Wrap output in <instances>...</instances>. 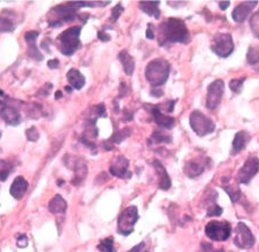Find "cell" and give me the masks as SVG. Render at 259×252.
<instances>
[{"label":"cell","mask_w":259,"mask_h":252,"mask_svg":"<svg viewBox=\"0 0 259 252\" xmlns=\"http://www.w3.org/2000/svg\"><path fill=\"white\" fill-rule=\"evenodd\" d=\"M189 31L185 23L180 19L169 17L159 26V40L160 45L165 43H188Z\"/></svg>","instance_id":"1"},{"label":"cell","mask_w":259,"mask_h":252,"mask_svg":"<svg viewBox=\"0 0 259 252\" xmlns=\"http://www.w3.org/2000/svg\"><path fill=\"white\" fill-rule=\"evenodd\" d=\"M169 68V62L165 59H154L148 62L145 68V77L152 88H158L165 84L168 79Z\"/></svg>","instance_id":"2"},{"label":"cell","mask_w":259,"mask_h":252,"mask_svg":"<svg viewBox=\"0 0 259 252\" xmlns=\"http://www.w3.org/2000/svg\"><path fill=\"white\" fill-rule=\"evenodd\" d=\"M77 9L72 1L53 7L47 15L48 26L60 27L64 23L73 22L77 17Z\"/></svg>","instance_id":"3"},{"label":"cell","mask_w":259,"mask_h":252,"mask_svg":"<svg viewBox=\"0 0 259 252\" xmlns=\"http://www.w3.org/2000/svg\"><path fill=\"white\" fill-rule=\"evenodd\" d=\"M79 35H81V27H72L59 35L57 38V45L62 54L71 57L75 53V51H77L79 45H81Z\"/></svg>","instance_id":"4"},{"label":"cell","mask_w":259,"mask_h":252,"mask_svg":"<svg viewBox=\"0 0 259 252\" xmlns=\"http://www.w3.org/2000/svg\"><path fill=\"white\" fill-rule=\"evenodd\" d=\"M12 99L0 90V117L10 126H17L21 123V114L19 109L13 105Z\"/></svg>","instance_id":"5"},{"label":"cell","mask_w":259,"mask_h":252,"mask_svg":"<svg viewBox=\"0 0 259 252\" xmlns=\"http://www.w3.org/2000/svg\"><path fill=\"white\" fill-rule=\"evenodd\" d=\"M190 127L192 128V130L198 135V136L203 137L206 135L212 134L214 129H216V124L210 117L204 115L203 113H200L199 110H193L190 114Z\"/></svg>","instance_id":"6"},{"label":"cell","mask_w":259,"mask_h":252,"mask_svg":"<svg viewBox=\"0 0 259 252\" xmlns=\"http://www.w3.org/2000/svg\"><path fill=\"white\" fill-rule=\"evenodd\" d=\"M138 211L136 206H129L123 211L117 219V233L128 236L134 231V226L138 220Z\"/></svg>","instance_id":"7"},{"label":"cell","mask_w":259,"mask_h":252,"mask_svg":"<svg viewBox=\"0 0 259 252\" xmlns=\"http://www.w3.org/2000/svg\"><path fill=\"white\" fill-rule=\"evenodd\" d=\"M205 234L211 241L223 242L231 235V227L227 221H211L206 224Z\"/></svg>","instance_id":"8"},{"label":"cell","mask_w":259,"mask_h":252,"mask_svg":"<svg viewBox=\"0 0 259 252\" xmlns=\"http://www.w3.org/2000/svg\"><path fill=\"white\" fill-rule=\"evenodd\" d=\"M211 48L220 58H227L233 53L234 43L229 34H217L213 38Z\"/></svg>","instance_id":"9"},{"label":"cell","mask_w":259,"mask_h":252,"mask_svg":"<svg viewBox=\"0 0 259 252\" xmlns=\"http://www.w3.org/2000/svg\"><path fill=\"white\" fill-rule=\"evenodd\" d=\"M255 236L252 235L250 228L244 222H238L234 235V243L240 249H251L255 245Z\"/></svg>","instance_id":"10"},{"label":"cell","mask_w":259,"mask_h":252,"mask_svg":"<svg viewBox=\"0 0 259 252\" xmlns=\"http://www.w3.org/2000/svg\"><path fill=\"white\" fill-rule=\"evenodd\" d=\"M259 172V159L257 157H249L244 165L238 171L236 178L238 183L247 184Z\"/></svg>","instance_id":"11"},{"label":"cell","mask_w":259,"mask_h":252,"mask_svg":"<svg viewBox=\"0 0 259 252\" xmlns=\"http://www.w3.org/2000/svg\"><path fill=\"white\" fill-rule=\"evenodd\" d=\"M223 81L221 79H217L211 83L207 88V96H206V107L209 109L217 108L221 102L223 95Z\"/></svg>","instance_id":"12"},{"label":"cell","mask_w":259,"mask_h":252,"mask_svg":"<svg viewBox=\"0 0 259 252\" xmlns=\"http://www.w3.org/2000/svg\"><path fill=\"white\" fill-rule=\"evenodd\" d=\"M65 158L66 160H67V165L71 168L74 169L75 172V179L73 180V184H79V183L85 179L86 174H88V168H86L85 161L78 157L69 158V155H67V157Z\"/></svg>","instance_id":"13"},{"label":"cell","mask_w":259,"mask_h":252,"mask_svg":"<svg viewBox=\"0 0 259 252\" xmlns=\"http://www.w3.org/2000/svg\"><path fill=\"white\" fill-rule=\"evenodd\" d=\"M210 162L209 158L205 157H197L193 158L188 162H185V174L188 178H197L200 174H203V172L205 171L206 165Z\"/></svg>","instance_id":"14"},{"label":"cell","mask_w":259,"mask_h":252,"mask_svg":"<svg viewBox=\"0 0 259 252\" xmlns=\"http://www.w3.org/2000/svg\"><path fill=\"white\" fill-rule=\"evenodd\" d=\"M128 167H129V160L122 157V155H120V157H116L115 160L112 162L110 172L115 178L129 179L131 178V173L128 171Z\"/></svg>","instance_id":"15"},{"label":"cell","mask_w":259,"mask_h":252,"mask_svg":"<svg viewBox=\"0 0 259 252\" xmlns=\"http://www.w3.org/2000/svg\"><path fill=\"white\" fill-rule=\"evenodd\" d=\"M150 108V113L152 117H153L154 122L158 124L161 129L169 130L172 129L173 126L175 124V119L172 116H168L167 114H164L159 109L158 106H148Z\"/></svg>","instance_id":"16"},{"label":"cell","mask_w":259,"mask_h":252,"mask_svg":"<svg viewBox=\"0 0 259 252\" xmlns=\"http://www.w3.org/2000/svg\"><path fill=\"white\" fill-rule=\"evenodd\" d=\"M39 36V31H28V33L24 35V39H26L28 44V54H29L30 58L35 59L37 61L43 60V54L38 51V48L36 46V39Z\"/></svg>","instance_id":"17"},{"label":"cell","mask_w":259,"mask_h":252,"mask_svg":"<svg viewBox=\"0 0 259 252\" xmlns=\"http://www.w3.org/2000/svg\"><path fill=\"white\" fill-rule=\"evenodd\" d=\"M257 3H258L257 1H244L235 7V9L233 10V14H231L235 22L237 23L243 22V21L249 16V14L251 13L252 8L257 6Z\"/></svg>","instance_id":"18"},{"label":"cell","mask_w":259,"mask_h":252,"mask_svg":"<svg viewBox=\"0 0 259 252\" xmlns=\"http://www.w3.org/2000/svg\"><path fill=\"white\" fill-rule=\"evenodd\" d=\"M28 186H29V184H28L27 180L22 178V176H17L13 181L12 185H10V195L15 199H21L24 196V193L27 192Z\"/></svg>","instance_id":"19"},{"label":"cell","mask_w":259,"mask_h":252,"mask_svg":"<svg viewBox=\"0 0 259 252\" xmlns=\"http://www.w3.org/2000/svg\"><path fill=\"white\" fill-rule=\"evenodd\" d=\"M250 134L248 131H238V133L235 135L234 141H233V150H231V153L236 154L238 152H241L242 150H244V147L247 146L249 142H250Z\"/></svg>","instance_id":"20"},{"label":"cell","mask_w":259,"mask_h":252,"mask_svg":"<svg viewBox=\"0 0 259 252\" xmlns=\"http://www.w3.org/2000/svg\"><path fill=\"white\" fill-rule=\"evenodd\" d=\"M153 166L159 175V188H160L161 190H168L172 185V182H171V179H169V176H168V173L166 172L165 167L162 166V164L159 160H154Z\"/></svg>","instance_id":"21"},{"label":"cell","mask_w":259,"mask_h":252,"mask_svg":"<svg viewBox=\"0 0 259 252\" xmlns=\"http://www.w3.org/2000/svg\"><path fill=\"white\" fill-rule=\"evenodd\" d=\"M67 79L72 88L75 90H81L85 84V77L75 68L69 69L67 72Z\"/></svg>","instance_id":"22"},{"label":"cell","mask_w":259,"mask_h":252,"mask_svg":"<svg viewBox=\"0 0 259 252\" xmlns=\"http://www.w3.org/2000/svg\"><path fill=\"white\" fill-rule=\"evenodd\" d=\"M67 210V202L60 195H55L48 203V211L51 213H65Z\"/></svg>","instance_id":"23"},{"label":"cell","mask_w":259,"mask_h":252,"mask_svg":"<svg viewBox=\"0 0 259 252\" xmlns=\"http://www.w3.org/2000/svg\"><path fill=\"white\" fill-rule=\"evenodd\" d=\"M159 5H160V1H141L140 8L143 10L145 14H148V15L154 16L155 19H159V17H160Z\"/></svg>","instance_id":"24"},{"label":"cell","mask_w":259,"mask_h":252,"mask_svg":"<svg viewBox=\"0 0 259 252\" xmlns=\"http://www.w3.org/2000/svg\"><path fill=\"white\" fill-rule=\"evenodd\" d=\"M119 60L123 66V71L127 75H133L135 69L134 58L127 51H121L119 53Z\"/></svg>","instance_id":"25"},{"label":"cell","mask_w":259,"mask_h":252,"mask_svg":"<svg viewBox=\"0 0 259 252\" xmlns=\"http://www.w3.org/2000/svg\"><path fill=\"white\" fill-rule=\"evenodd\" d=\"M221 186H222V188L224 189V191H226L228 195H229L231 202L233 203H236L237 200L241 198V195H242L241 190L237 188V185L230 184L229 178H227V176L222 179V185Z\"/></svg>","instance_id":"26"},{"label":"cell","mask_w":259,"mask_h":252,"mask_svg":"<svg viewBox=\"0 0 259 252\" xmlns=\"http://www.w3.org/2000/svg\"><path fill=\"white\" fill-rule=\"evenodd\" d=\"M150 143H171L172 142V136L171 135H167L165 129L160 130H155L152 136L150 137Z\"/></svg>","instance_id":"27"},{"label":"cell","mask_w":259,"mask_h":252,"mask_svg":"<svg viewBox=\"0 0 259 252\" xmlns=\"http://www.w3.org/2000/svg\"><path fill=\"white\" fill-rule=\"evenodd\" d=\"M15 29V23L10 19V16L6 17L5 15L0 16V31L1 33H12Z\"/></svg>","instance_id":"28"},{"label":"cell","mask_w":259,"mask_h":252,"mask_svg":"<svg viewBox=\"0 0 259 252\" xmlns=\"http://www.w3.org/2000/svg\"><path fill=\"white\" fill-rule=\"evenodd\" d=\"M13 171V166L10 164V161L8 160H1L0 159V180L1 181H6L7 178H8L9 173Z\"/></svg>","instance_id":"29"},{"label":"cell","mask_w":259,"mask_h":252,"mask_svg":"<svg viewBox=\"0 0 259 252\" xmlns=\"http://www.w3.org/2000/svg\"><path fill=\"white\" fill-rule=\"evenodd\" d=\"M97 248L102 252H116L115 248H114L113 237H107L105 240H102Z\"/></svg>","instance_id":"30"},{"label":"cell","mask_w":259,"mask_h":252,"mask_svg":"<svg viewBox=\"0 0 259 252\" xmlns=\"http://www.w3.org/2000/svg\"><path fill=\"white\" fill-rule=\"evenodd\" d=\"M129 135H130V129H128V128H126V129H123V130H121V131H116V133H114L113 136L110 138L109 143L119 144L122 141L126 140V138L129 136Z\"/></svg>","instance_id":"31"},{"label":"cell","mask_w":259,"mask_h":252,"mask_svg":"<svg viewBox=\"0 0 259 252\" xmlns=\"http://www.w3.org/2000/svg\"><path fill=\"white\" fill-rule=\"evenodd\" d=\"M247 60L250 65H256L259 62V48L251 46L249 47L248 54H247Z\"/></svg>","instance_id":"32"},{"label":"cell","mask_w":259,"mask_h":252,"mask_svg":"<svg viewBox=\"0 0 259 252\" xmlns=\"http://www.w3.org/2000/svg\"><path fill=\"white\" fill-rule=\"evenodd\" d=\"M250 27L252 33L255 34L256 37L259 38V10L256 12L250 19Z\"/></svg>","instance_id":"33"},{"label":"cell","mask_w":259,"mask_h":252,"mask_svg":"<svg viewBox=\"0 0 259 252\" xmlns=\"http://www.w3.org/2000/svg\"><path fill=\"white\" fill-rule=\"evenodd\" d=\"M244 81H245V77L231 79V81L229 82V88H230L231 91L235 92V93L240 92L242 85H243V83H244Z\"/></svg>","instance_id":"34"},{"label":"cell","mask_w":259,"mask_h":252,"mask_svg":"<svg viewBox=\"0 0 259 252\" xmlns=\"http://www.w3.org/2000/svg\"><path fill=\"white\" fill-rule=\"evenodd\" d=\"M206 212H207V216H221V213H222V209H221V207L216 203L213 204V205L207 207Z\"/></svg>","instance_id":"35"},{"label":"cell","mask_w":259,"mask_h":252,"mask_svg":"<svg viewBox=\"0 0 259 252\" xmlns=\"http://www.w3.org/2000/svg\"><path fill=\"white\" fill-rule=\"evenodd\" d=\"M123 12V6L121 3H117L115 7L112 9V15H111V22H115V21L119 19V16Z\"/></svg>","instance_id":"36"},{"label":"cell","mask_w":259,"mask_h":252,"mask_svg":"<svg viewBox=\"0 0 259 252\" xmlns=\"http://www.w3.org/2000/svg\"><path fill=\"white\" fill-rule=\"evenodd\" d=\"M26 135L28 141H31V142H36L38 138H39V133H38V130L35 127H30L29 129H27Z\"/></svg>","instance_id":"37"},{"label":"cell","mask_w":259,"mask_h":252,"mask_svg":"<svg viewBox=\"0 0 259 252\" xmlns=\"http://www.w3.org/2000/svg\"><path fill=\"white\" fill-rule=\"evenodd\" d=\"M200 252H223V250L222 249H218V250H216L211 243L202 242V244H200Z\"/></svg>","instance_id":"38"},{"label":"cell","mask_w":259,"mask_h":252,"mask_svg":"<svg viewBox=\"0 0 259 252\" xmlns=\"http://www.w3.org/2000/svg\"><path fill=\"white\" fill-rule=\"evenodd\" d=\"M16 245L19 248H26L28 245V237L26 235H20L19 238H17V242H16Z\"/></svg>","instance_id":"39"},{"label":"cell","mask_w":259,"mask_h":252,"mask_svg":"<svg viewBox=\"0 0 259 252\" xmlns=\"http://www.w3.org/2000/svg\"><path fill=\"white\" fill-rule=\"evenodd\" d=\"M154 27H153V24L150 23L148 26V29H147V38L148 39H153L154 38Z\"/></svg>","instance_id":"40"},{"label":"cell","mask_w":259,"mask_h":252,"mask_svg":"<svg viewBox=\"0 0 259 252\" xmlns=\"http://www.w3.org/2000/svg\"><path fill=\"white\" fill-rule=\"evenodd\" d=\"M98 38L100 40H103V41H109L110 40V35H107L105 33V29H103V30H100L99 33H98Z\"/></svg>","instance_id":"41"},{"label":"cell","mask_w":259,"mask_h":252,"mask_svg":"<svg viewBox=\"0 0 259 252\" xmlns=\"http://www.w3.org/2000/svg\"><path fill=\"white\" fill-rule=\"evenodd\" d=\"M47 66H48V68H51V69L58 68L59 67V60H57V59H52V60L47 62Z\"/></svg>","instance_id":"42"},{"label":"cell","mask_w":259,"mask_h":252,"mask_svg":"<svg viewBox=\"0 0 259 252\" xmlns=\"http://www.w3.org/2000/svg\"><path fill=\"white\" fill-rule=\"evenodd\" d=\"M151 95L153 96V97H161L162 96V91H161V90L152 88L151 89Z\"/></svg>","instance_id":"43"},{"label":"cell","mask_w":259,"mask_h":252,"mask_svg":"<svg viewBox=\"0 0 259 252\" xmlns=\"http://www.w3.org/2000/svg\"><path fill=\"white\" fill-rule=\"evenodd\" d=\"M143 248H144V243H140V244H137L136 247H134L130 251H128V252H141L142 249H143Z\"/></svg>","instance_id":"44"},{"label":"cell","mask_w":259,"mask_h":252,"mask_svg":"<svg viewBox=\"0 0 259 252\" xmlns=\"http://www.w3.org/2000/svg\"><path fill=\"white\" fill-rule=\"evenodd\" d=\"M127 88H126V84L124 83H121V86H120V92H122V96H124L127 93Z\"/></svg>","instance_id":"45"},{"label":"cell","mask_w":259,"mask_h":252,"mask_svg":"<svg viewBox=\"0 0 259 252\" xmlns=\"http://www.w3.org/2000/svg\"><path fill=\"white\" fill-rule=\"evenodd\" d=\"M229 6V1H224V2H220V8L224 10L227 8V7Z\"/></svg>","instance_id":"46"},{"label":"cell","mask_w":259,"mask_h":252,"mask_svg":"<svg viewBox=\"0 0 259 252\" xmlns=\"http://www.w3.org/2000/svg\"><path fill=\"white\" fill-rule=\"evenodd\" d=\"M61 97H62L61 91H57V92H55V99H60Z\"/></svg>","instance_id":"47"},{"label":"cell","mask_w":259,"mask_h":252,"mask_svg":"<svg viewBox=\"0 0 259 252\" xmlns=\"http://www.w3.org/2000/svg\"><path fill=\"white\" fill-rule=\"evenodd\" d=\"M66 91H68V92H71L72 91V88H69V86H66Z\"/></svg>","instance_id":"48"},{"label":"cell","mask_w":259,"mask_h":252,"mask_svg":"<svg viewBox=\"0 0 259 252\" xmlns=\"http://www.w3.org/2000/svg\"><path fill=\"white\" fill-rule=\"evenodd\" d=\"M0 137H1V131H0Z\"/></svg>","instance_id":"49"}]
</instances>
